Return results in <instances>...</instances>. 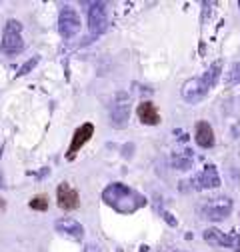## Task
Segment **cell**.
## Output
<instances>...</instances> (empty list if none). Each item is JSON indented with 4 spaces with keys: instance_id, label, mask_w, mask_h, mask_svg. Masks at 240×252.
Masks as SVG:
<instances>
[{
    "instance_id": "cell-1",
    "label": "cell",
    "mask_w": 240,
    "mask_h": 252,
    "mask_svg": "<svg viewBox=\"0 0 240 252\" xmlns=\"http://www.w3.org/2000/svg\"><path fill=\"white\" fill-rule=\"evenodd\" d=\"M102 200L108 206H112L114 210L122 212V214H130V212H134V210H138L146 204L144 196H140L138 192H134L132 188H128L122 182L108 184L104 188V192H102Z\"/></svg>"
},
{
    "instance_id": "cell-2",
    "label": "cell",
    "mask_w": 240,
    "mask_h": 252,
    "mask_svg": "<svg viewBox=\"0 0 240 252\" xmlns=\"http://www.w3.org/2000/svg\"><path fill=\"white\" fill-rule=\"evenodd\" d=\"M24 48L22 42V24L14 18L6 20L4 24V32H2V50L6 54H18Z\"/></svg>"
},
{
    "instance_id": "cell-3",
    "label": "cell",
    "mask_w": 240,
    "mask_h": 252,
    "mask_svg": "<svg viewBox=\"0 0 240 252\" xmlns=\"http://www.w3.org/2000/svg\"><path fill=\"white\" fill-rule=\"evenodd\" d=\"M130 116V98L126 92H118L110 108V124L114 128H124Z\"/></svg>"
},
{
    "instance_id": "cell-4",
    "label": "cell",
    "mask_w": 240,
    "mask_h": 252,
    "mask_svg": "<svg viewBox=\"0 0 240 252\" xmlns=\"http://www.w3.org/2000/svg\"><path fill=\"white\" fill-rule=\"evenodd\" d=\"M58 32L62 38H72L80 32V16L74 8L64 6L58 16Z\"/></svg>"
},
{
    "instance_id": "cell-5",
    "label": "cell",
    "mask_w": 240,
    "mask_h": 252,
    "mask_svg": "<svg viewBox=\"0 0 240 252\" xmlns=\"http://www.w3.org/2000/svg\"><path fill=\"white\" fill-rule=\"evenodd\" d=\"M202 212H204V218L214 220V222H216V220H224V218L232 212V200H230L228 196L210 198V200L204 204Z\"/></svg>"
},
{
    "instance_id": "cell-6",
    "label": "cell",
    "mask_w": 240,
    "mask_h": 252,
    "mask_svg": "<svg viewBox=\"0 0 240 252\" xmlns=\"http://www.w3.org/2000/svg\"><path fill=\"white\" fill-rule=\"evenodd\" d=\"M88 26L92 34H102L108 26V14L104 2H92L88 10Z\"/></svg>"
},
{
    "instance_id": "cell-7",
    "label": "cell",
    "mask_w": 240,
    "mask_h": 252,
    "mask_svg": "<svg viewBox=\"0 0 240 252\" xmlns=\"http://www.w3.org/2000/svg\"><path fill=\"white\" fill-rule=\"evenodd\" d=\"M180 94H182V98L188 104H196V102H200L206 96V94H208V88L202 82V78H190V80H186L182 84V90H180Z\"/></svg>"
},
{
    "instance_id": "cell-8",
    "label": "cell",
    "mask_w": 240,
    "mask_h": 252,
    "mask_svg": "<svg viewBox=\"0 0 240 252\" xmlns=\"http://www.w3.org/2000/svg\"><path fill=\"white\" fill-rule=\"evenodd\" d=\"M56 200H58V206L62 210H76L80 206V196L78 192L74 190V188L66 182H62L58 186L56 190Z\"/></svg>"
},
{
    "instance_id": "cell-9",
    "label": "cell",
    "mask_w": 240,
    "mask_h": 252,
    "mask_svg": "<svg viewBox=\"0 0 240 252\" xmlns=\"http://www.w3.org/2000/svg\"><path fill=\"white\" fill-rule=\"evenodd\" d=\"M54 228H56L58 234L72 238V240H82L84 238V226L74 218H58L54 222Z\"/></svg>"
},
{
    "instance_id": "cell-10",
    "label": "cell",
    "mask_w": 240,
    "mask_h": 252,
    "mask_svg": "<svg viewBox=\"0 0 240 252\" xmlns=\"http://www.w3.org/2000/svg\"><path fill=\"white\" fill-rule=\"evenodd\" d=\"M92 134H94V126L90 124V122H86V124H82L80 128H76V132H74V136H72V142H70V146H68V158H74V154L92 138Z\"/></svg>"
},
{
    "instance_id": "cell-11",
    "label": "cell",
    "mask_w": 240,
    "mask_h": 252,
    "mask_svg": "<svg viewBox=\"0 0 240 252\" xmlns=\"http://www.w3.org/2000/svg\"><path fill=\"white\" fill-rule=\"evenodd\" d=\"M192 184L194 188H218L220 186V176H218V170L214 164H208L204 166V170L192 178Z\"/></svg>"
},
{
    "instance_id": "cell-12",
    "label": "cell",
    "mask_w": 240,
    "mask_h": 252,
    "mask_svg": "<svg viewBox=\"0 0 240 252\" xmlns=\"http://www.w3.org/2000/svg\"><path fill=\"white\" fill-rule=\"evenodd\" d=\"M196 144L202 148H210L214 146V132H212V126H210L206 120L196 122V132H194Z\"/></svg>"
},
{
    "instance_id": "cell-13",
    "label": "cell",
    "mask_w": 240,
    "mask_h": 252,
    "mask_svg": "<svg viewBox=\"0 0 240 252\" xmlns=\"http://www.w3.org/2000/svg\"><path fill=\"white\" fill-rule=\"evenodd\" d=\"M136 114H138L140 122H142V124H148V126H154V124L160 122V114H158V110H156V106H154L152 102H142V104H138Z\"/></svg>"
},
{
    "instance_id": "cell-14",
    "label": "cell",
    "mask_w": 240,
    "mask_h": 252,
    "mask_svg": "<svg viewBox=\"0 0 240 252\" xmlns=\"http://www.w3.org/2000/svg\"><path fill=\"white\" fill-rule=\"evenodd\" d=\"M204 240H206L208 244H218V246H232V244H234V238L228 236V234H224V232L218 230V228H208V230H204Z\"/></svg>"
},
{
    "instance_id": "cell-15",
    "label": "cell",
    "mask_w": 240,
    "mask_h": 252,
    "mask_svg": "<svg viewBox=\"0 0 240 252\" xmlns=\"http://www.w3.org/2000/svg\"><path fill=\"white\" fill-rule=\"evenodd\" d=\"M220 70H222V60H216V62H212V64H210V68L200 76L208 90L216 84V80H218V76H220Z\"/></svg>"
},
{
    "instance_id": "cell-16",
    "label": "cell",
    "mask_w": 240,
    "mask_h": 252,
    "mask_svg": "<svg viewBox=\"0 0 240 252\" xmlns=\"http://www.w3.org/2000/svg\"><path fill=\"white\" fill-rule=\"evenodd\" d=\"M28 206L32 208V210L44 212V210H48V196H44V194H38V196H34L32 200L28 202Z\"/></svg>"
},
{
    "instance_id": "cell-17",
    "label": "cell",
    "mask_w": 240,
    "mask_h": 252,
    "mask_svg": "<svg viewBox=\"0 0 240 252\" xmlns=\"http://www.w3.org/2000/svg\"><path fill=\"white\" fill-rule=\"evenodd\" d=\"M172 166L176 168V170H188L190 166H192V158H190V156L186 154V156H174V158H172Z\"/></svg>"
},
{
    "instance_id": "cell-18",
    "label": "cell",
    "mask_w": 240,
    "mask_h": 252,
    "mask_svg": "<svg viewBox=\"0 0 240 252\" xmlns=\"http://www.w3.org/2000/svg\"><path fill=\"white\" fill-rule=\"evenodd\" d=\"M226 82H228V84H238V82H240V62L232 64V68H230V72H228Z\"/></svg>"
},
{
    "instance_id": "cell-19",
    "label": "cell",
    "mask_w": 240,
    "mask_h": 252,
    "mask_svg": "<svg viewBox=\"0 0 240 252\" xmlns=\"http://www.w3.org/2000/svg\"><path fill=\"white\" fill-rule=\"evenodd\" d=\"M36 64H38V56H34V58L26 60V62H24V66H22V68L16 72V76H24V74H28L30 70H32V68L36 66Z\"/></svg>"
},
{
    "instance_id": "cell-20",
    "label": "cell",
    "mask_w": 240,
    "mask_h": 252,
    "mask_svg": "<svg viewBox=\"0 0 240 252\" xmlns=\"http://www.w3.org/2000/svg\"><path fill=\"white\" fill-rule=\"evenodd\" d=\"M84 252H100V248H98V244H94V242H88V244L84 246Z\"/></svg>"
},
{
    "instance_id": "cell-21",
    "label": "cell",
    "mask_w": 240,
    "mask_h": 252,
    "mask_svg": "<svg viewBox=\"0 0 240 252\" xmlns=\"http://www.w3.org/2000/svg\"><path fill=\"white\" fill-rule=\"evenodd\" d=\"M164 220H166V222H168L170 226H176V220L172 218V214H168V212H164Z\"/></svg>"
},
{
    "instance_id": "cell-22",
    "label": "cell",
    "mask_w": 240,
    "mask_h": 252,
    "mask_svg": "<svg viewBox=\"0 0 240 252\" xmlns=\"http://www.w3.org/2000/svg\"><path fill=\"white\" fill-rule=\"evenodd\" d=\"M232 248H234V252H240V234L234 236V244H232Z\"/></svg>"
},
{
    "instance_id": "cell-23",
    "label": "cell",
    "mask_w": 240,
    "mask_h": 252,
    "mask_svg": "<svg viewBox=\"0 0 240 252\" xmlns=\"http://www.w3.org/2000/svg\"><path fill=\"white\" fill-rule=\"evenodd\" d=\"M6 210V202H4V198H0V212H4Z\"/></svg>"
},
{
    "instance_id": "cell-24",
    "label": "cell",
    "mask_w": 240,
    "mask_h": 252,
    "mask_svg": "<svg viewBox=\"0 0 240 252\" xmlns=\"http://www.w3.org/2000/svg\"><path fill=\"white\" fill-rule=\"evenodd\" d=\"M116 252H124V250H122V248H118V250H116Z\"/></svg>"
},
{
    "instance_id": "cell-25",
    "label": "cell",
    "mask_w": 240,
    "mask_h": 252,
    "mask_svg": "<svg viewBox=\"0 0 240 252\" xmlns=\"http://www.w3.org/2000/svg\"><path fill=\"white\" fill-rule=\"evenodd\" d=\"M238 4H240V2H238Z\"/></svg>"
}]
</instances>
